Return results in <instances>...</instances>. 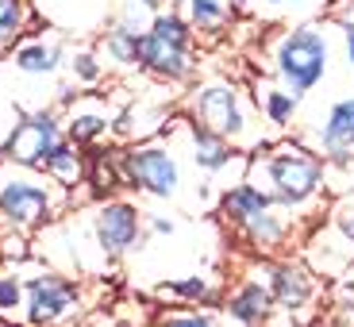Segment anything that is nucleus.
Instances as JSON below:
<instances>
[{
  "label": "nucleus",
  "instance_id": "obj_1",
  "mask_svg": "<svg viewBox=\"0 0 354 327\" xmlns=\"http://www.w3.org/2000/svg\"><path fill=\"white\" fill-rule=\"evenodd\" d=\"M250 181L266 189L285 212L308 208L328 185V158L301 142H281L250 158Z\"/></svg>",
  "mask_w": 354,
  "mask_h": 327
},
{
  "label": "nucleus",
  "instance_id": "obj_2",
  "mask_svg": "<svg viewBox=\"0 0 354 327\" xmlns=\"http://www.w3.org/2000/svg\"><path fill=\"white\" fill-rule=\"evenodd\" d=\"M270 62H274L277 85L304 100L319 81L328 77V66H331L328 31L316 27V24L289 27V31L274 43V58H270Z\"/></svg>",
  "mask_w": 354,
  "mask_h": 327
},
{
  "label": "nucleus",
  "instance_id": "obj_3",
  "mask_svg": "<svg viewBox=\"0 0 354 327\" xmlns=\"http://www.w3.org/2000/svg\"><path fill=\"white\" fill-rule=\"evenodd\" d=\"M193 24L177 12H154L142 31V70L162 81H189L193 62Z\"/></svg>",
  "mask_w": 354,
  "mask_h": 327
},
{
  "label": "nucleus",
  "instance_id": "obj_4",
  "mask_svg": "<svg viewBox=\"0 0 354 327\" xmlns=\"http://www.w3.org/2000/svg\"><path fill=\"white\" fill-rule=\"evenodd\" d=\"M189 112H193L196 124L212 127L216 135L231 139L235 147H247V135H250V112H247V100H243L239 85L231 81H204V85L193 88V100H189Z\"/></svg>",
  "mask_w": 354,
  "mask_h": 327
},
{
  "label": "nucleus",
  "instance_id": "obj_5",
  "mask_svg": "<svg viewBox=\"0 0 354 327\" xmlns=\"http://www.w3.org/2000/svg\"><path fill=\"white\" fill-rule=\"evenodd\" d=\"M120 174H124V185L147 196H158V200L181 193V166H177L174 151L162 142H142V147L120 154Z\"/></svg>",
  "mask_w": 354,
  "mask_h": 327
},
{
  "label": "nucleus",
  "instance_id": "obj_6",
  "mask_svg": "<svg viewBox=\"0 0 354 327\" xmlns=\"http://www.w3.org/2000/svg\"><path fill=\"white\" fill-rule=\"evenodd\" d=\"M81 301V285L73 277L58 274H39L24 281V308L31 327H50L58 319H66Z\"/></svg>",
  "mask_w": 354,
  "mask_h": 327
},
{
  "label": "nucleus",
  "instance_id": "obj_7",
  "mask_svg": "<svg viewBox=\"0 0 354 327\" xmlns=\"http://www.w3.org/2000/svg\"><path fill=\"white\" fill-rule=\"evenodd\" d=\"M54 212V189L31 177H8L0 185V216L16 231L43 227Z\"/></svg>",
  "mask_w": 354,
  "mask_h": 327
},
{
  "label": "nucleus",
  "instance_id": "obj_8",
  "mask_svg": "<svg viewBox=\"0 0 354 327\" xmlns=\"http://www.w3.org/2000/svg\"><path fill=\"white\" fill-rule=\"evenodd\" d=\"M62 139L66 135H62V127H58V120H54L50 112H27L16 124V131H12L4 154H8L12 162H19V166L39 169L46 162V154H50Z\"/></svg>",
  "mask_w": 354,
  "mask_h": 327
},
{
  "label": "nucleus",
  "instance_id": "obj_9",
  "mask_svg": "<svg viewBox=\"0 0 354 327\" xmlns=\"http://www.w3.org/2000/svg\"><path fill=\"white\" fill-rule=\"evenodd\" d=\"M93 235H97V247L108 258L127 254L142 239V212L127 200H108L93 220Z\"/></svg>",
  "mask_w": 354,
  "mask_h": 327
},
{
  "label": "nucleus",
  "instance_id": "obj_10",
  "mask_svg": "<svg viewBox=\"0 0 354 327\" xmlns=\"http://www.w3.org/2000/svg\"><path fill=\"white\" fill-rule=\"evenodd\" d=\"M262 277L274 292V304L285 312H297L312 301V292H316V281L312 274L304 270L301 262H289V258H277V262H262Z\"/></svg>",
  "mask_w": 354,
  "mask_h": 327
},
{
  "label": "nucleus",
  "instance_id": "obj_11",
  "mask_svg": "<svg viewBox=\"0 0 354 327\" xmlns=\"http://www.w3.org/2000/svg\"><path fill=\"white\" fill-rule=\"evenodd\" d=\"M316 151L328 162H354V97H343L328 108L316 127Z\"/></svg>",
  "mask_w": 354,
  "mask_h": 327
},
{
  "label": "nucleus",
  "instance_id": "obj_12",
  "mask_svg": "<svg viewBox=\"0 0 354 327\" xmlns=\"http://www.w3.org/2000/svg\"><path fill=\"white\" fill-rule=\"evenodd\" d=\"M274 292H270V285L266 281H243L239 289L227 297V304H223V312H227L231 324H239V327H262L266 319L274 316Z\"/></svg>",
  "mask_w": 354,
  "mask_h": 327
},
{
  "label": "nucleus",
  "instance_id": "obj_13",
  "mask_svg": "<svg viewBox=\"0 0 354 327\" xmlns=\"http://www.w3.org/2000/svg\"><path fill=\"white\" fill-rule=\"evenodd\" d=\"M189 142H193V162L204 169V174H223V169L243 154L231 139L216 135L212 127L196 124V120H189Z\"/></svg>",
  "mask_w": 354,
  "mask_h": 327
},
{
  "label": "nucleus",
  "instance_id": "obj_14",
  "mask_svg": "<svg viewBox=\"0 0 354 327\" xmlns=\"http://www.w3.org/2000/svg\"><path fill=\"white\" fill-rule=\"evenodd\" d=\"M274 196L266 193L258 181H250V177H243L239 185H231V189H223V196H220V216L231 223V227H239V223H247L250 216H258V212H266V208H274Z\"/></svg>",
  "mask_w": 354,
  "mask_h": 327
},
{
  "label": "nucleus",
  "instance_id": "obj_15",
  "mask_svg": "<svg viewBox=\"0 0 354 327\" xmlns=\"http://www.w3.org/2000/svg\"><path fill=\"white\" fill-rule=\"evenodd\" d=\"M281 212H285L281 204H274V208H266V212L250 216L247 223H239L243 239H247L254 250H277L285 243V235H289V223H285Z\"/></svg>",
  "mask_w": 354,
  "mask_h": 327
},
{
  "label": "nucleus",
  "instance_id": "obj_16",
  "mask_svg": "<svg viewBox=\"0 0 354 327\" xmlns=\"http://www.w3.org/2000/svg\"><path fill=\"white\" fill-rule=\"evenodd\" d=\"M142 31L147 27L124 19V24L108 27L104 35H100V46H104V54L115 66H142Z\"/></svg>",
  "mask_w": 354,
  "mask_h": 327
},
{
  "label": "nucleus",
  "instance_id": "obj_17",
  "mask_svg": "<svg viewBox=\"0 0 354 327\" xmlns=\"http://www.w3.org/2000/svg\"><path fill=\"white\" fill-rule=\"evenodd\" d=\"M158 297H174V301H185V304H212L220 297L212 277L204 274H189V277H174V281H162L158 285Z\"/></svg>",
  "mask_w": 354,
  "mask_h": 327
},
{
  "label": "nucleus",
  "instance_id": "obj_18",
  "mask_svg": "<svg viewBox=\"0 0 354 327\" xmlns=\"http://www.w3.org/2000/svg\"><path fill=\"white\" fill-rule=\"evenodd\" d=\"M39 169H43L46 177H54L58 185H77V177L85 174V162H81V154H77V142L62 139L50 154H46V162Z\"/></svg>",
  "mask_w": 354,
  "mask_h": 327
},
{
  "label": "nucleus",
  "instance_id": "obj_19",
  "mask_svg": "<svg viewBox=\"0 0 354 327\" xmlns=\"http://www.w3.org/2000/svg\"><path fill=\"white\" fill-rule=\"evenodd\" d=\"M16 70H24V73H54L58 70V62H62V46L58 43H24V46H16Z\"/></svg>",
  "mask_w": 354,
  "mask_h": 327
},
{
  "label": "nucleus",
  "instance_id": "obj_20",
  "mask_svg": "<svg viewBox=\"0 0 354 327\" xmlns=\"http://www.w3.org/2000/svg\"><path fill=\"white\" fill-rule=\"evenodd\" d=\"M258 108L266 112V120L274 127H289L297 120V108H301V97H292L289 88H262L258 93Z\"/></svg>",
  "mask_w": 354,
  "mask_h": 327
},
{
  "label": "nucleus",
  "instance_id": "obj_21",
  "mask_svg": "<svg viewBox=\"0 0 354 327\" xmlns=\"http://www.w3.org/2000/svg\"><path fill=\"white\" fill-rule=\"evenodd\" d=\"M227 16H231L227 0H185V19L193 24V31L212 35L227 24Z\"/></svg>",
  "mask_w": 354,
  "mask_h": 327
},
{
  "label": "nucleus",
  "instance_id": "obj_22",
  "mask_svg": "<svg viewBox=\"0 0 354 327\" xmlns=\"http://www.w3.org/2000/svg\"><path fill=\"white\" fill-rule=\"evenodd\" d=\"M108 115H93V112H77L66 124V139L70 142H77V147H88V142H97V139H104L108 135Z\"/></svg>",
  "mask_w": 354,
  "mask_h": 327
},
{
  "label": "nucleus",
  "instance_id": "obj_23",
  "mask_svg": "<svg viewBox=\"0 0 354 327\" xmlns=\"http://www.w3.org/2000/svg\"><path fill=\"white\" fill-rule=\"evenodd\" d=\"M24 19H27V0H0V46L12 43L24 31Z\"/></svg>",
  "mask_w": 354,
  "mask_h": 327
},
{
  "label": "nucleus",
  "instance_id": "obj_24",
  "mask_svg": "<svg viewBox=\"0 0 354 327\" xmlns=\"http://www.w3.org/2000/svg\"><path fill=\"white\" fill-rule=\"evenodd\" d=\"M24 308V281L16 274H0V316H16Z\"/></svg>",
  "mask_w": 354,
  "mask_h": 327
},
{
  "label": "nucleus",
  "instance_id": "obj_25",
  "mask_svg": "<svg viewBox=\"0 0 354 327\" xmlns=\"http://www.w3.org/2000/svg\"><path fill=\"white\" fill-rule=\"evenodd\" d=\"M73 77L81 81V85H93V81H100V73H104V66L97 62V54L93 50H77L73 54V62H70Z\"/></svg>",
  "mask_w": 354,
  "mask_h": 327
},
{
  "label": "nucleus",
  "instance_id": "obj_26",
  "mask_svg": "<svg viewBox=\"0 0 354 327\" xmlns=\"http://www.w3.org/2000/svg\"><path fill=\"white\" fill-rule=\"evenodd\" d=\"M158 327H216V316H208V312H174V316H162Z\"/></svg>",
  "mask_w": 354,
  "mask_h": 327
},
{
  "label": "nucleus",
  "instance_id": "obj_27",
  "mask_svg": "<svg viewBox=\"0 0 354 327\" xmlns=\"http://www.w3.org/2000/svg\"><path fill=\"white\" fill-rule=\"evenodd\" d=\"M266 12H274V16H297V12L312 8V0H258Z\"/></svg>",
  "mask_w": 354,
  "mask_h": 327
},
{
  "label": "nucleus",
  "instance_id": "obj_28",
  "mask_svg": "<svg viewBox=\"0 0 354 327\" xmlns=\"http://www.w3.org/2000/svg\"><path fill=\"white\" fill-rule=\"evenodd\" d=\"M339 27H343V46H346V62L354 66V0H351V12L339 16Z\"/></svg>",
  "mask_w": 354,
  "mask_h": 327
},
{
  "label": "nucleus",
  "instance_id": "obj_29",
  "mask_svg": "<svg viewBox=\"0 0 354 327\" xmlns=\"http://www.w3.org/2000/svg\"><path fill=\"white\" fill-rule=\"evenodd\" d=\"M335 227H339V235H343V239L354 247V204H351V208H343V212L335 216Z\"/></svg>",
  "mask_w": 354,
  "mask_h": 327
},
{
  "label": "nucleus",
  "instance_id": "obj_30",
  "mask_svg": "<svg viewBox=\"0 0 354 327\" xmlns=\"http://www.w3.org/2000/svg\"><path fill=\"white\" fill-rule=\"evenodd\" d=\"M0 254H4V258H16V262H24V258L31 254V250H27V243L19 239V235H8V239H4V250H0Z\"/></svg>",
  "mask_w": 354,
  "mask_h": 327
},
{
  "label": "nucleus",
  "instance_id": "obj_31",
  "mask_svg": "<svg viewBox=\"0 0 354 327\" xmlns=\"http://www.w3.org/2000/svg\"><path fill=\"white\" fill-rule=\"evenodd\" d=\"M147 227H151L154 235H174L177 223H174V220H166V216H151V220H147Z\"/></svg>",
  "mask_w": 354,
  "mask_h": 327
},
{
  "label": "nucleus",
  "instance_id": "obj_32",
  "mask_svg": "<svg viewBox=\"0 0 354 327\" xmlns=\"http://www.w3.org/2000/svg\"><path fill=\"white\" fill-rule=\"evenodd\" d=\"M135 4H142V8H151V12H158V4H162V0H135Z\"/></svg>",
  "mask_w": 354,
  "mask_h": 327
},
{
  "label": "nucleus",
  "instance_id": "obj_33",
  "mask_svg": "<svg viewBox=\"0 0 354 327\" xmlns=\"http://www.w3.org/2000/svg\"><path fill=\"white\" fill-rule=\"evenodd\" d=\"M247 4H250V0H227V8H231V12H235V8H247Z\"/></svg>",
  "mask_w": 354,
  "mask_h": 327
},
{
  "label": "nucleus",
  "instance_id": "obj_34",
  "mask_svg": "<svg viewBox=\"0 0 354 327\" xmlns=\"http://www.w3.org/2000/svg\"><path fill=\"white\" fill-rule=\"evenodd\" d=\"M115 327H124V324H115Z\"/></svg>",
  "mask_w": 354,
  "mask_h": 327
}]
</instances>
